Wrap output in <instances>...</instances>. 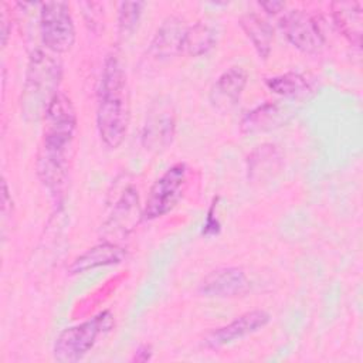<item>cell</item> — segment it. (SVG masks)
Segmentation results:
<instances>
[{"mask_svg":"<svg viewBox=\"0 0 363 363\" xmlns=\"http://www.w3.org/2000/svg\"><path fill=\"white\" fill-rule=\"evenodd\" d=\"M129 123V95L126 72L121 58L109 54L102 67L98 104L96 128L102 143L116 149L125 140Z\"/></svg>","mask_w":363,"mask_h":363,"instance_id":"obj_1","label":"cell"},{"mask_svg":"<svg viewBox=\"0 0 363 363\" xmlns=\"http://www.w3.org/2000/svg\"><path fill=\"white\" fill-rule=\"evenodd\" d=\"M62 65L58 58L43 50L30 55L21 92V113L33 122L44 118L51 99L60 92Z\"/></svg>","mask_w":363,"mask_h":363,"instance_id":"obj_2","label":"cell"},{"mask_svg":"<svg viewBox=\"0 0 363 363\" xmlns=\"http://www.w3.org/2000/svg\"><path fill=\"white\" fill-rule=\"evenodd\" d=\"M44 138L40 157L67 162V152L77 129V113L71 99L58 92L44 113Z\"/></svg>","mask_w":363,"mask_h":363,"instance_id":"obj_3","label":"cell"},{"mask_svg":"<svg viewBox=\"0 0 363 363\" xmlns=\"http://www.w3.org/2000/svg\"><path fill=\"white\" fill-rule=\"evenodd\" d=\"M111 311H102L91 319L64 329L54 343V357L61 363L81 360L96 343L113 328Z\"/></svg>","mask_w":363,"mask_h":363,"instance_id":"obj_4","label":"cell"},{"mask_svg":"<svg viewBox=\"0 0 363 363\" xmlns=\"http://www.w3.org/2000/svg\"><path fill=\"white\" fill-rule=\"evenodd\" d=\"M40 34L47 50L55 54L67 52L75 43V26L69 4L45 1L40 4Z\"/></svg>","mask_w":363,"mask_h":363,"instance_id":"obj_5","label":"cell"},{"mask_svg":"<svg viewBox=\"0 0 363 363\" xmlns=\"http://www.w3.org/2000/svg\"><path fill=\"white\" fill-rule=\"evenodd\" d=\"M187 184V166L176 163L169 167L150 187L145 206L143 218L155 220L172 211L180 201Z\"/></svg>","mask_w":363,"mask_h":363,"instance_id":"obj_6","label":"cell"},{"mask_svg":"<svg viewBox=\"0 0 363 363\" xmlns=\"http://www.w3.org/2000/svg\"><path fill=\"white\" fill-rule=\"evenodd\" d=\"M176 133V115L173 105L167 99H157L153 102L146 113L142 128V146L152 153H162L166 150Z\"/></svg>","mask_w":363,"mask_h":363,"instance_id":"obj_7","label":"cell"},{"mask_svg":"<svg viewBox=\"0 0 363 363\" xmlns=\"http://www.w3.org/2000/svg\"><path fill=\"white\" fill-rule=\"evenodd\" d=\"M279 28L286 40L305 54H315L325 44L318 20L305 10L296 9L284 13L279 18Z\"/></svg>","mask_w":363,"mask_h":363,"instance_id":"obj_8","label":"cell"},{"mask_svg":"<svg viewBox=\"0 0 363 363\" xmlns=\"http://www.w3.org/2000/svg\"><path fill=\"white\" fill-rule=\"evenodd\" d=\"M140 218H143V208H140L138 190L129 186L118 199L109 217L102 224L101 231L105 241L116 242L118 240L126 238L139 224Z\"/></svg>","mask_w":363,"mask_h":363,"instance_id":"obj_9","label":"cell"},{"mask_svg":"<svg viewBox=\"0 0 363 363\" xmlns=\"http://www.w3.org/2000/svg\"><path fill=\"white\" fill-rule=\"evenodd\" d=\"M271 316L268 312L261 309H254L237 316L230 323L213 329L204 337V345L210 349H218L240 340L248 335H252L268 325Z\"/></svg>","mask_w":363,"mask_h":363,"instance_id":"obj_10","label":"cell"},{"mask_svg":"<svg viewBox=\"0 0 363 363\" xmlns=\"http://www.w3.org/2000/svg\"><path fill=\"white\" fill-rule=\"evenodd\" d=\"M250 286L245 272L238 267H221L211 271L199 285V292L207 298H233Z\"/></svg>","mask_w":363,"mask_h":363,"instance_id":"obj_11","label":"cell"},{"mask_svg":"<svg viewBox=\"0 0 363 363\" xmlns=\"http://www.w3.org/2000/svg\"><path fill=\"white\" fill-rule=\"evenodd\" d=\"M247 71L234 65L225 69L213 84L210 89V102L221 113H225L237 106L247 85Z\"/></svg>","mask_w":363,"mask_h":363,"instance_id":"obj_12","label":"cell"},{"mask_svg":"<svg viewBox=\"0 0 363 363\" xmlns=\"http://www.w3.org/2000/svg\"><path fill=\"white\" fill-rule=\"evenodd\" d=\"M294 116L289 105L279 102H264L257 108L248 111L240 123L244 133H259L281 128Z\"/></svg>","mask_w":363,"mask_h":363,"instance_id":"obj_13","label":"cell"},{"mask_svg":"<svg viewBox=\"0 0 363 363\" xmlns=\"http://www.w3.org/2000/svg\"><path fill=\"white\" fill-rule=\"evenodd\" d=\"M186 27L183 21L170 16L162 21L149 45V54L156 61H164L182 52V43Z\"/></svg>","mask_w":363,"mask_h":363,"instance_id":"obj_14","label":"cell"},{"mask_svg":"<svg viewBox=\"0 0 363 363\" xmlns=\"http://www.w3.org/2000/svg\"><path fill=\"white\" fill-rule=\"evenodd\" d=\"M126 257V251L116 242L112 241H102L96 245H92L85 252L79 254L68 267L69 274H82L89 269L98 267H106L119 264Z\"/></svg>","mask_w":363,"mask_h":363,"instance_id":"obj_15","label":"cell"},{"mask_svg":"<svg viewBox=\"0 0 363 363\" xmlns=\"http://www.w3.org/2000/svg\"><path fill=\"white\" fill-rule=\"evenodd\" d=\"M332 16L339 31L356 47L362 43L363 9L359 1L332 3Z\"/></svg>","mask_w":363,"mask_h":363,"instance_id":"obj_16","label":"cell"},{"mask_svg":"<svg viewBox=\"0 0 363 363\" xmlns=\"http://www.w3.org/2000/svg\"><path fill=\"white\" fill-rule=\"evenodd\" d=\"M267 88L282 98L305 101L313 95V88L308 78L299 72H284L265 79Z\"/></svg>","mask_w":363,"mask_h":363,"instance_id":"obj_17","label":"cell"},{"mask_svg":"<svg viewBox=\"0 0 363 363\" xmlns=\"http://www.w3.org/2000/svg\"><path fill=\"white\" fill-rule=\"evenodd\" d=\"M240 26L248 40L252 43L259 58L267 60L274 41V30L271 24L257 13H247L241 16Z\"/></svg>","mask_w":363,"mask_h":363,"instance_id":"obj_18","label":"cell"},{"mask_svg":"<svg viewBox=\"0 0 363 363\" xmlns=\"http://www.w3.org/2000/svg\"><path fill=\"white\" fill-rule=\"evenodd\" d=\"M217 43V31L213 26L199 21L190 27H186L182 52L190 57H201L207 54Z\"/></svg>","mask_w":363,"mask_h":363,"instance_id":"obj_19","label":"cell"},{"mask_svg":"<svg viewBox=\"0 0 363 363\" xmlns=\"http://www.w3.org/2000/svg\"><path fill=\"white\" fill-rule=\"evenodd\" d=\"M281 160L279 152L274 145L258 146L248 156V177L257 180L265 174H271V170L278 166Z\"/></svg>","mask_w":363,"mask_h":363,"instance_id":"obj_20","label":"cell"},{"mask_svg":"<svg viewBox=\"0 0 363 363\" xmlns=\"http://www.w3.org/2000/svg\"><path fill=\"white\" fill-rule=\"evenodd\" d=\"M142 1H122L118 6V34L121 38L132 35L142 16Z\"/></svg>","mask_w":363,"mask_h":363,"instance_id":"obj_21","label":"cell"},{"mask_svg":"<svg viewBox=\"0 0 363 363\" xmlns=\"http://www.w3.org/2000/svg\"><path fill=\"white\" fill-rule=\"evenodd\" d=\"M218 230H220V223H218L217 217H214V203H213L207 211V218L203 225V234H206V235L217 234Z\"/></svg>","mask_w":363,"mask_h":363,"instance_id":"obj_22","label":"cell"},{"mask_svg":"<svg viewBox=\"0 0 363 363\" xmlns=\"http://www.w3.org/2000/svg\"><path fill=\"white\" fill-rule=\"evenodd\" d=\"M152 347L149 345H142L136 349L132 362H147L152 359Z\"/></svg>","mask_w":363,"mask_h":363,"instance_id":"obj_23","label":"cell"},{"mask_svg":"<svg viewBox=\"0 0 363 363\" xmlns=\"http://www.w3.org/2000/svg\"><path fill=\"white\" fill-rule=\"evenodd\" d=\"M259 6H261L268 14H277V13H279L282 9H285V3H282V1H275V0H271V1H261Z\"/></svg>","mask_w":363,"mask_h":363,"instance_id":"obj_24","label":"cell"},{"mask_svg":"<svg viewBox=\"0 0 363 363\" xmlns=\"http://www.w3.org/2000/svg\"><path fill=\"white\" fill-rule=\"evenodd\" d=\"M0 21H1V45L4 47L7 44V38H9V34H10V28H9V18L4 13V10H1V17H0Z\"/></svg>","mask_w":363,"mask_h":363,"instance_id":"obj_25","label":"cell"}]
</instances>
